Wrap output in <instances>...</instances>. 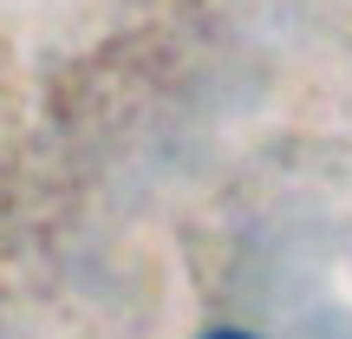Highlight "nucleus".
I'll list each match as a JSON object with an SVG mask.
<instances>
[{"mask_svg": "<svg viewBox=\"0 0 352 339\" xmlns=\"http://www.w3.org/2000/svg\"><path fill=\"white\" fill-rule=\"evenodd\" d=\"M202 339H254V333H235V327H215V333H202Z\"/></svg>", "mask_w": 352, "mask_h": 339, "instance_id": "f257e3e1", "label": "nucleus"}]
</instances>
